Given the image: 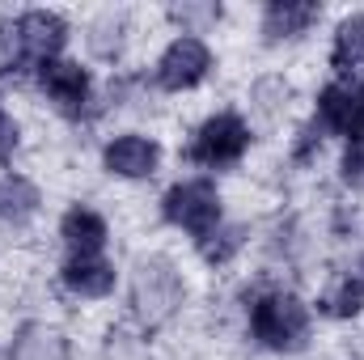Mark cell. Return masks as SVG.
Instances as JSON below:
<instances>
[{"instance_id": "44dd1931", "label": "cell", "mask_w": 364, "mask_h": 360, "mask_svg": "<svg viewBox=\"0 0 364 360\" xmlns=\"http://www.w3.org/2000/svg\"><path fill=\"white\" fill-rule=\"evenodd\" d=\"M26 81H34V64L21 47L13 13H4L0 17V85H26Z\"/></svg>"}, {"instance_id": "8992f818", "label": "cell", "mask_w": 364, "mask_h": 360, "mask_svg": "<svg viewBox=\"0 0 364 360\" xmlns=\"http://www.w3.org/2000/svg\"><path fill=\"white\" fill-rule=\"evenodd\" d=\"M220 68V55L208 38H191V34H170L166 47L153 55L149 64V81L161 97H182V93L203 90Z\"/></svg>"}, {"instance_id": "8fae6325", "label": "cell", "mask_w": 364, "mask_h": 360, "mask_svg": "<svg viewBox=\"0 0 364 360\" xmlns=\"http://www.w3.org/2000/svg\"><path fill=\"white\" fill-rule=\"evenodd\" d=\"M136 34H140V30H136V17H132L127 9H97L90 21H85V30H81L90 64H102V68H110V73H123Z\"/></svg>"}, {"instance_id": "52a82bcc", "label": "cell", "mask_w": 364, "mask_h": 360, "mask_svg": "<svg viewBox=\"0 0 364 360\" xmlns=\"http://www.w3.org/2000/svg\"><path fill=\"white\" fill-rule=\"evenodd\" d=\"M97 166L114 182H153L166 166V144H161V136H153L144 127H123L102 140Z\"/></svg>"}, {"instance_id": "ffe728a7", "label": "cell", "mask_w": 364, "mask_h": 360, "mask_svg": "<svg viewBox=\"0 0 364 360\" xmlns=\"http://www.w3.org/2000/svg\"><path fill=\"white\" fill-rule=\"evenodd\" d=\"M161 17L170 21L174 34L208 38V34H216V26L225 21V4H216V0H174V4L161 9Z\"/></svg>"}, {"instance_id": "603a6c76", "label": "cell", "mask_w": 364, "mask_h": 360, "mask_svg": "<svg viewBox=\"0 0 364 360\" xmlns=\"http://www.w3.org/2000/svg\"><path fill=\"white\" fill-rule=\"evenodd\" d=\"M335 179L348 195H364V136L360 140H348L339 144V157H335Z\"/></svg>"}, {"instance_id": "e0dca14e", "label": "cell", "mask_w": 364, "mask_h": 360, "mask_svg": "<svg viewBox=\"0 0 364 360\" xmlns=\"http://www.w3.org/2000/svg\"><path fill=\"white\" fill-rule=\"evenodd\" d=\"M326 68H331V77H360L364 81V9L343 13L331 26Z\"/></svg>"}, {"instance_id": "3957f363", "label": "cell", "mask_w": 364, "mask_h": 360, "mask_svg": "<svg viewBox=\"0 0 364 360\" xmlns=\"http://www.w3.org/2000/svg\"><path fill=\"white\" fill-rule=\"evenodd\" d=\"M255 149V123L246 119V110L237 106H216L208 110L191 132H186V144H182V162L195 170V174H233L246 166Z\"/></svg>"}, {"instance_id": "5bb4252c", "label": "cell", "mask_w": 364, "mask_h": 360, "mask_svg": "<svg viewBox=\"0 0 364 360\" xmlns=\"http://www.w3.org/2000/svg\"><path fill=\"white\" fill-rule=\"evenodd\" d=\"M309 305H314V318H322V322H335V327L360 322L364 318V280H360V271H352V268L326 271V280L318 284V292L309 297Z\"/></svg>"}, {"instance_id": "30bf717a", "label": "cell", "mask_w": 364, "mask_h": 360, "mask_svg": "<svg viewBox=\"0 0 364 360\" xmlns=\"http://www.w3.org/2000/svg\"><path fill=\"white\" fill-rule=\"evenodd\" d=\"M322 17H326V9L318 0H267L255 17V30L267 51H279V47L305 43L322 26Z\"/></svg>"}, {"instance_id": "7402d4cb", "label": "cell", "mask_w": 364, "mask_h": 360, "mask_svg": "<svg viewBox=\"0 0 364 360\" xmlns=\"http://www.w3.org/2000/svg\"><path fill=\"white\" fill-rule=\"evenodd\" d=\"M326 136H322V127L305 115L296 127H292V136H288V166H296V170H314L318 162H322V153H326Z\"/></svg>"}, {"instance_id": "6da1fadb", "label": "cell", "mask_w": 364, "mask_h": 360, "mask_svg": "<svg viewBox=\"0 0 364 360\" xmlns=\"http://www.w3.org/2000/svg\"><path fill=\"white\" fill-rule=\"evenodd\" d=\"M246 339L267 356H301L314 348V305L288 284H259L242 305Z\"/></svg>"}, {"instance_id": "9c48e42d", "label": "cell", "mask_w": 364, "mask_h": 360, "mask_svg": "<svg viewBox=\"0 0 364 360\" xmlns=\"http://www.w3.org/2000/svg\"><path fill=\"white\" fill-rule=\"evenodd\" d=\"M55 288L77 305H102L123 288V268L110 255H64L55 263Z\"/></svg>"}, {"instance_id": "9a60e30c", "label": "cell", "mask_w": 364, "mask_h": 360, "mask_svg": "<svg viewBox=\"0 0 364 360\" xmlns=\"http://www.w3.org/2000/svg\"><path fill=\"white\" fill-rule=\"evenodd\" d=\"M296 81L288 77V73H279V68H267V73H259L250 85H246V119L250 123H267V127H279L288 115H292V106H296Z\"/></svg>"}, {"instance_id": "4fadbf2b", "label": "cell", "mask_w": 364, "mask_h": 360, "mask_svg": "<svg viewBox=\"0 0 364 360\" xmlns=\"http://www.w3.org/2000/svg\"><path fill=\"white\" fill-rule=\"evenodd\" d=\"M55 238H60L64 255H106V246H110L114 233H110V216H106L102 208L77 199V203H68V208L60 212Z\"/></svg>"}, {"instance_id": "cb8c5ba5", "label": "cell", "mask_w": 364, "mask_h": 360, "mask_svg": "<svg viewBox=\"0 0 364 360\" xmlns=\"http://www.w3.org/2000/svg\"><path fill=\"white\" fill-rule=\"evenodd\" d=\"M21 153V119L9 110L4 93H0V166L13 170V157Z\"/></svg>"}, {"instance_id": "d4e9b609", "label": "cell", "mask_w": 364, "mask_h": 360, "mask_svg": "<svg viewBox=\"0 0 364 360\" xmlns=\"http://www.w3.org/2000/svg\"><path fill=\"white\" fill-rule=\"evenodd\" d=\"M356 271H360V280H364V250H360V259H356Z\"/></svg>"}, {"instance_id": "ac0fdd59", "label": "cell", "mask_w": 364, "mask_h": 360, "mask_svg": "<svg viewBox=\"0 0 364 360\" xmlns=\"http://www.w3.org/2000/svg\"><path fill=\"white\" fill-rule=\"evenodd\" d=\"M4 360H73V339L43 318H30L13 331Z\"/></svg>"}, {"instance_id": "277c9868", "label": "cell", "mask_w": 364, "mask_h": 360, "mask_svg": "<svg viewBox=\"0 0 364 360\" xmlns=\"http://www.w3.org/2000/svg\"><path fill=\"white\" fill-rule=\"evenodd\" d=\"M30 85H34V93L43 97V106L55 119H64L73 127H85V123L106 115V106H102V81H97L93 64L77 60V55H60V60L43 64Z\"/></svg>"}, {"instance_id": "2e32d148", "label": "cell", "mask_w": 364, "mask_h": 360, "mask_svg": "<svg viewBox=\"0 0 364 360\" xmlns=\"http://www.w3.org/2000/svg\"><path fill=\"white\" fill-rule=\"evenodd\" d=\"M43 203H47V195L30 174H21V170H4L0 174V229L26 233L43 216Z\"/></svg>"}, {"instance_id": "7a4b0ae2", "label": "cell", "mask_w": 364, "mask_h": 360, "mask_svg": "<svg viewBox=\"0 0 364 360\" xmlns=\"http://www.w3.org/2000/svg\"><path fill=\"white\" fill-rule=\"evenodd\" d=\"M123 301H127V318L140 335L161 331L178 318L191 301V284L182 275L178 259L166 250H144L132 259V268L123 275Z\"/></svg>"}, {"instance_id": "ba28073f", "label": "cell", "mask_w": 364, "mask_h": 360, "mask_svg": "<svg viewBox=\"0 0 364 360\" xmlns=\"http://www.w3.org/2000/svg\"><path fill=\"white\" fill-rule=\"evenodd\" d=\"M309 119L322 127L326 140H360L364 136V81L360 77H326L314 102H309Z\"/></svg>"}, {"instance_id": "d6986e66", "label": "cell", "mask_w": 364, "mask_h": 360, "mask_svg": "<svg viewBox=\"0 0 364 360\" xmlns=\"http://www.w3.org/2000/svg\"><path fill=\"white\" fill-rule=\"evenodd\" d=\"M191 250H195V259H199L208 271L233 268V263L250 250V225H242V221H225L220 229H212V233H208L203 242H195Z\"/></svg>"}, {"instance_id": "7c38bea8", "label": "cell", "mask_w": 364, "mask_h": 360, "mask_svg": "<svg viewBox=\"0 0 364 360\" xmlns=\"http://www.w3.org/2000/svg\"><path fill=\"white\" fill-rule=\"evenodd\" d=\"M13 21H17L21 47H26L34 73H38L43 64H51V60L68 55V43H73V21H68V13L38 4V9H17Z\"/></svg>"}, {"instance_id": "5b68a950", "label": "cell", "mask_w": 364, "mask_h": 360, "mask_svg": "<svg viewBox=\"0 0 364 360\" xmlns=\"http://www.w3.org/2000/svg\"><path fill=\"white\" fill-rule=\"evenodd\" d=\"M157 221L166 229L182 233L191 246L203 242L212 229H220L229 221L225 216V191H220V182L208 179V174H182V179H174L157 195Z\"/></svg>"}]
</instances>
